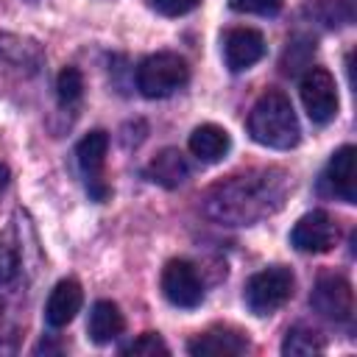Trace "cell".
I'll return each mask as SVG.
<instances>
[{"mask_svg": "<svg viewBox=\"0 0 357 357\" xmlns=\"http://www.w3.org/2000/svg\"><path fill=\"white\" fill-rule=\"evenodd\" d=\"M310 304L326 321L349 324L351 315H354V293H351V284L343 276H337V273H324V276H318V282H315V287L310 293Z\"/></svg>", "mask_w": 357, "mask_h": 357, "instance_id": "cell-5", "label": "cell"}, {"mask_svg": "<svg viewBox=\"0 0 357 357\" xmlns=\"http://www.w3.org/2000/svg\"><path fill=\"white\" fill-rule=\"evenodd\" d=\"M229 8L240 14H259V17H273L282 8V0H229Z\"/></svg>", "mask_w": 357, "mask_h": 357, "instance_id": "cell-21", "label": "cell"}, {"mask_svg": "<svg viewBox=\"0 0 357 357\" xmlns=\"http://www.w3.org/2000/svg\"><path fill=\"white\" fill-rule=\"evenodd\" d=\"M265 56V39L254 28H231L223 36V59L231 73L254 67Z\"/></svg>", "mask_w": 357, "mask_h": 357, "instance_id": "cell-11", "label": "cell"}, {"mask_svg": "<svg viewBox=\"0 0 357 357\" xmlns=\"http://www.w3.org/2000/svg\"><path fill=\"white\" fill-rule=\"evenodd\" d=\"M293 287H296L293 271L284 265H271L245 282L243 298L254 315H273L279 307H284L290 301Z\"/></svg>", "mask_w": 357, "mask_h": 357, "instance_id": "cell-3", "label": "cell"}, {"mask_svg": "<svg viewBox=\"0 0 357 357\" xmlns=\"http://www.w3.org/2000/svg\"><path fill=\"white\" fill-rule=\"evenodd\" d=\"M126 329V318L120 312V307L114 301H95L92 310H89V324H86V332H89V340L92 343H112L117 335H123Z\"/></svg>", "mask_w": 357, "mask_h": 357, "instance_id": "cell-14", "label": "cell"}, {"mask_svg": "<svg viewBox=\"0 0 357 357\" xmlns=\"http://www.w3.org/2000/svg\"><path fill=\"white\" fill-rule=\"evenodd\" d=\"M248 134L254 142L265 148H276V151L293 148L301 137V128L290 98L279 89H268L248 114Z\"/></svg>", "mask_w": 357, "mask_h": 357, "instance_id": "cell-2", "label": "cell"}, {"mask_svg": "<svg viewBox=\"0 0 357 357\" xmlns=\"http://www.w3.org/2000/svg\"><path fill=\"white\" fill-rule=\"evenodd\" d=\"M151 3H153V8H156L159 14H165V17H181V14L192 11L201 0H151Z\"/></svg>", "mask_w": 357, "mask_h": 357, "instance_id": "cell-22", "label": "cell"}, {"mask_svg": "<svg viewBox=\"0 0 357 357\" xmlns=\"http://www.w3.org/2000/svg\"><path fill=\"white\" fill-rule=\"evenodd\" d=\"M56 95H59V103H61V106L78 103L81 95H84V75H81V70L64 67V70L59 73V78H56Z\"/></svg>", "mask_w": 357, "mask_h": 357, "instance_id": "cell-19", "label": "cell"}, {"mask_svg": "<svg viewBox=\"0 0 357 357\" xmlns=\"http://www.w3.org/2000/svg\"><path fill=\"white\" fill-rule=\"evenodd\" d=\"M20 273H22V257H20L17 229L6 226L0 234V284H14Z\"/></svg>", "mask_w": 357, "mask_h": 357, "instance_id": "cell-17", "label": "cell"}, {"mask_svg": "<svg viewBox=\"0 0 357 357\" xmlns=\"http://www.w3.org/2000/svg\"><path fill=\"white\" fill-rule=\"evenodd\" d=\"M298 92H301V103L312 123L324 126L337 114V86H335V78L329 75V70L310 67L301 78Z\"/></svg>", "mask_w": 357, "mask_h": 357, "instance_id": "cell-6", "label": "cell"}, {"mask_svg": "<svg viewBox=\"0 0 357 357\" xmlns=\"http://www.w3.org/2000/svg\"><path fill=\"white\" fill-rule=\"evenodd\" d=\"M251 349L248 337L243 329L237 326H212L201 335H195L190 343H187V351L195 354V357H237V354H245Z\"/></svg>", "mask_w": 357, "mask_h": 357, "instance_id": "cell-10", "label": "cell"}, {"mask_svg": "<svg viewBox=\"0 0 357 357\" xmlns=\"http://www.w3.org/2000/svg\"><path fill=\"white\" fill-rule=\"evenodd\" d=\"M321 187L326 195L337 198V201H346V204H354L357 201V181H354V148L351 145H343L332 153L326 170H324V178H321Z\"/></svg>", "mask_w": 357, "mask_h": 357, "instance_id": "cell-12", "label": "cell"}, {"mask_svg": "<svg viewBox=\"0 0 357 357\" xmlns=\"http://www.w3.org/2000/svg\"><path fill=\"white\" fill-rule=\"evenodd\" d=\"M162 293L173 307L192 310L204 301V282L192 262L170 259L162 271Z\"/></svg>", "mask_w": 357, "mask_h": 357, "instance_id": "cell-7", "label": "cell"}, {"mask_svg": "<svg viewBox=\"0 0 357 357\" xmlns=\"http://www.w3.org/2000/svg\"><path fill=\"white\" fill-rule=\"evenodd\" d=\"M231 148V137L223 126L204 123L190 134V151L201 162H220Z\"/></svg>", "mask_w": 357, "mask_h": 357, "instance_id": "cell-15", "label": "cell"}, {"mask_svg": "<svg viewBox=\"0 0 357 357\" xmlns=\"http://www.w3.org/2000/svg\"><path fill=\"white\" fill-rule=\"evenodd\" d=\"M81 301H84L81 284L75 279H61L50 290L47 304H45V321H47V326H53V329L67 326L75 318V312L81 310Z\"/></svg>", "mask_w": 357, "mask_h": 357, "instance_id": "cell-13", "label": "cell"}, {"mask_svg": "<svg viewBox=\"0 0 357 357\" xmlns=\"http://www.w3.org/2000/svg\"><path fill=\"white\" fill-rule=\"evenodd\" d=\"M190 78V67L178 53H153L137 67V89L145 98H167Z\"/></svg>", "mask_w": 357, "mask_h": 357, "instance_id": "cell-4", "label": "cell"}, {"mask_svg": "<svg viewBox=\"0 0 357 357\" xmlns=\"http://www.w3.org/2000/svg\"><path fill=\"white\" fill-rule=\"evenodd\" d=\"M324 351V337L310 329V326H293L287 329L284 340H282V354H293V357H307V354H318Z\"/></svg>", "mask_w": 357, "mask_h": 357, "instance_id": "cell-18", "label": "cell"}, {"mask_svg": "<svg viewBox=\"0 0 357 357\" xmlns=\"http://www.w3.org/2000/svg\"><path fill=\"white\" fill-rule=\"evenodd\" d=\"M6 184H8V167H6L3 162H0V190H3Z\"/></svg>", "mask_w": 357, "mask_h": 357, "instance_id": "cell-23", "label": "cell"}, {"mask_svg": "<svg viewBox=\"0 0 357 357\" xmlns=\"http://www.w3.org/2000/svg\"><path fill=\"white\" fill-rule=\"evenodd\" d=\"M337 223L326 212H307L290 231V243L304 254H324L337 243Z\"/></svg>", "mask_w": 357, "mask_h": 357, "instance_id": "cell-9", "label": "cell"}, {"mask_svg": "<svg viewBox=\"0 0 357 357\" xmlns=\"http://www.w3.org/2000/svg\"><path fill=\"white\" fill-rule=\"evenodd\" d=\"M145 173H148L151 181H156V184L173 190V187H178V184L187 181V176H190V165H187V159H184L181 151H176V148H165V151H159V153L151 159V165H148Z\"/></svg>", "mask_w": 357, "mask_h": 357, "instance_id": "cell-16", "label": "cell"}, {"mask_svg": "<svg viewBox=\"0 0 357 357\" xmlns=\"http://www.w3.org/2000/svg\"><path fill=\"white\" fill-rule=\"evenodd\" d=\"M123 354H134V357H156V354H167V343L156 335V332H145L137 340H131L128 346H123Z\"/></svg>", "mask_w": 357, "mask_h": 357, "instance_id": "cell-20", "label": "cell"}, {"mask_svg": "<svg viewBox=\"0 0 357 357\" xmlns=\"http://www.w3.org/2000/svg\"><path fill=\"white\" fill-rule=\"evenodd\" d=\"M287 195V176L279 167H259L229 176L226 181L215 184L206 198L204 209L209 218L231 226H248L268 215H273Z\"/></svg>", "mask_w": 357, "mask_h": 357, "instance_id": "cell-1", "label": "cell"}, {"mask_svg": "<svg viewBox=\"0 0 357 357\" xmlns=\"http://www.w3.org/2000/svg\"><path fill=\"white\" fill-rule=\"evenodd\" d=\"M106 151H109V137L106 131H89L78 148H75V156H78V167L84 173V181H86V190L95 201H106L109 198V184H106V176H103V167H106Z\"/></svg>", "mask_w": 357, "mask_h": 357, "instance_id": "cell-8", "label": "cell"}]
</instances>
